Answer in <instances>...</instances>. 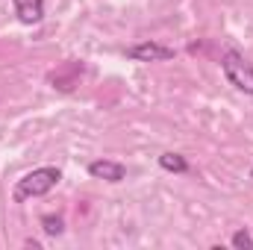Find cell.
<instances>
[{
  "instance_id": "1",
  "label": "cell",
  "mask_w": 253,
  "mask_h": 250,
  "mask_svg": "<svg viewBox=\"0 0 253 250\" xmlns=\"http://www.w3.org/2000/svg\"><path fill=\"white\" fill-rule=\"evenodd\" d=\"M59 180H62V171H59V168H53V165L36 168V171L24 174V177L18 180V186H15V191H12V197H15V203H24V200L42 197V194H47V191H53V188L59 186Z\"/></svg>"
},
{
  "instance_id": "2",
  "label": "cell",
  "mask_w": 253,
  "mask_h": 250,
  "mask_svg": "<svg viewBox=\"0 0 253 250\" xmlns=\"http://www.w3.org/2000/svg\"><path fill=\"white\" fill-rule=\"evenodd\" d=\"M221 71H224V77H227V83L233 85V88H239V91H245V94H253V62L245 59V53H239V50H224V56H221Z\"/></svg>"
},
{
  "instance_id": "3",
  "label": "cell",
  "mask_w": 253,
  "mask_h": 250,
  "mask_svg": "<svg viewBox=\"0 0 253 250\" xmlns=\"http://www.w3.org/2000/svg\"><path fill=\"white\" fill-rule=\"evenodd\" d=\"M126 59L132 62H168L174 59V47H165L159 42H138L126 47Z\"/></svg>"
},
{
  "instance_id": "4",
  "label": "cell",
  "mask_w": 253,
  "mask_h": 250,
  "mask_svg": "<svg viewBox=\"0 0 253 250\" xmlns=\"http://www.w3.org/2000/svg\"><path fill=\"white\" fill-rule=\"evenodd\" d=\"M88 174L94 180H106V183H121L126 177V168L121 162H112V159H94L88 162Z\"/></svg>"
},
{
  "instance_id": "5",
  "label": "cell",
  "mask_w": 253,
  "mask_h": 250,
  "mask_svg": "<svg viewBox=\"0 0 253 250\" xmlns=\"http://www.w3.org/2000/svg\"><path fill=\"white\" fill-rule=\"evenodd\" d=\"M12 6H15V15L21 24L33 27L44 18V0H12Z\"/></svg>"
},
{
  "instance_id": "6",
  "label": "cell",
  "mask_w": 253,
  "mask_h": 250,
  "mask_svg": "<svg viewBox=\"0 0 253 250\" xmlns=\"http://www.w3.org/2000/svg\"><path fill=\"white\" fill-rule=\"evenodd\" d=\"M159 165H162L165 171H171V174H186V171H189V162H186V156H180V153H162V156H159Z\"/></svg>"
},
{
  "instance_id": "7",
  "label": "cell",
  "mask_w": 253,
  "mask_h": 250,
  "mask_svg": "<svg viewBox=\"0 0 253 250\" xmlns=\"http://www.w3.org/2000/svg\"><path fill=\"white\" fill-rule=\"evenodd\" d=\"M42 230H44L47 236H62L65 221L59 218V215H44V218H42Z\"/></svg>"
},
{
  "instance_id": "8",
  "label": "cell",
  "mask_w": 253,
  "mask_h": 250,
  "mask_svg": "<svg viewBox=\"0 0 253 250\" xmlns=\"http://www.w3.org/2000/svg\"><path fill=\"white\" fill-rule=\"evenodd\" d=\"M230 245L236 250H253V236L248 230H236L233 233V239H230Z\"/></svg>"
},
{
  "instance_id": "9",
  "label": "cell",
  "mask_w": 253,
  "mask_h": 250,
  "mask_svg": "<svg viewBox=\"0 0 253 250\" xmlns=\"http://www.w3.org/2000/svg\"><path fill=\"white\" fill-rule=\"evenodd\" d=\"M251 177H253V171H251Z\"/></svg>"
}]
</instances>
